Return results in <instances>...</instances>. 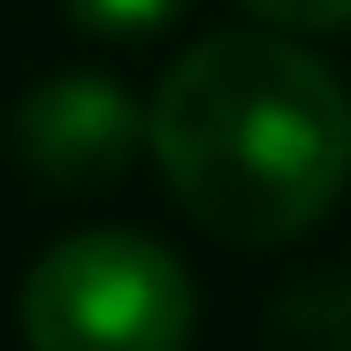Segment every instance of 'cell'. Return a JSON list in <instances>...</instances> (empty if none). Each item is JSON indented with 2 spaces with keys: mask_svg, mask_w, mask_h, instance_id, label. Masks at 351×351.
<instances>
[{
  "mask_svg": "<svg viewBox=\"0 0 351 351\" xmlns=\"http://www.w3.org/2000/svg\"><path fill=\"white\" fill-rule=\"evenodd\" d=\"M145 145L176 206L229 245H282L351 176V92L298 38L221 31L176 53L145 107Z\"/></svg>",
  "mask_w": 351,
  "mask_h": 351,
  "instance_id": "cell-1",
  "label": "cell"
},
{
  "mask_svg": "<svg viewBox=\"0 0 351 351\" xmlns=\"http://www.w3.org/2000/svg\"><path fill=\"white\" fill-rule=\"evenodd\" d=\"M16 321L31 351H184L199 290L168 245L138 229H84L23 275Z\"/></svg>",
  "mask_w": 351,
  "mask_h": 351,
  "instance_id": "cell-2",
  "label": "cell"
},
{
  "mask_svg": "<svg viewBox=\"0 0 351 351\" xmlns=\"http://www.w3.org/2000/svg\"><path fill=\"white\" fill-rule=\"evenodd\" d=\"M145 145V107L130 99V84H114L99 69H62L31 84V99L16 107V153L46 184H114Z\"/></svg>",
  "mask_w": 351,
  "mask_h": 351,
  "instance_id": "cell-3",
  "label": "cell"
},
{
  "mask_svg": "<svg viewBox=\"0 0 351 351\" xmlns=\"http://www.w3.org/2000/svg\"><path fill=\"white\" fill-rule=\"evenodd\" d=\"M275 328L306 351H351V282L343 275H306V290H290L275 306Z\"/></svg>",
  "mask_w": 351,
  "mask_h": 351,
  "instance_id": "cell-4",
  "label": "cell"
},
{
  "mask_svg": "<svg viewBox=\"0 0 351 351\" xmlns=\"http://www.w3.org/2000/svg\"><path fill=\"white\" fill-rule=\"evenodd\" d=\"M62 8L92 38H153V31H168L176 16H184L191 0H62Z\"/></svg>",
  "mask_w": 351,
  "mask_h": 351,
  "instance_id": "cell-5",
  "label": "cell"
},
{
  "mask_svg": "<svg viewBox=\"0 0 351 351\" xmlns=\"http://www.w3.org/2000/svg\"><path fill=\"white\" fill-rule=\"evenodd\" d=\"M245 8L275 31H343L351 23V0H245Z\"/></svg>",
  "mask_w": 351,
  "mask_h": 351,
  "instance_id": "cell-6",
  "label": "cell"
}]
</instances>
